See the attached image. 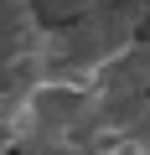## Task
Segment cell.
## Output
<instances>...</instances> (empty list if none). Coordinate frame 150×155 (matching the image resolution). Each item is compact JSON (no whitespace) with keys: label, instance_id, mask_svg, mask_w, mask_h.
Listing matches in <instances>:
<instances>
[{"label":"cell","instance_id":"obj_1","mask_svg":"<svg viewBox=\"0 0 150 155\" xmlns=\"http://www.w3.org/2000/svg\"><path fill=\"white\" fill-rule=\"evenodd\" d=\"M135 134H140V140L150 145V104H145V119H140V129H135Z\"/></svg>","mask_w":150,"mask_h":155}]
</instances>
